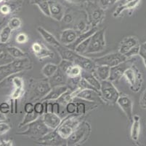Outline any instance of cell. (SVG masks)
I'll return each mask as SVG.
<instances>
[{"instance_id": "6da1fadb", "label": "cell", "mask_w": 146, "mask_h": 146, "mask_svg": "<svg viewBox=\"0 0 146 146\" xmlns=\"http://www.w3.org/2000/svg\"><path fill=\"white\" fill-rule=\"evenodd\" d=\"M31 67V62L28 57L14 59L10 64L0 67V82L12 75L27 70Z\"/></svg>"}, {"instance_id": "7a4b0ae2", "label": "cell", "mask_w": 146, "mask_h": 146, "mask_svg": "<svg viewBox=\"0 0 146 146\" xmlns=\"http://www.w3.org/2000/svg\"><path fill=\"white\" fill-rule=\"evenodd\" d=\"M91 133V126L88 122L81 121L75 130L66 140L67 145H78L85 143Z\"/></svg>"}, {"instance_id": "3957f363", "label": "cell", "mask_w": 146, "mask_h": 146, "mask_svg": "<svg viewBox=\"0 0 146 146\" xmlns=\"http://www.w3.org/2000/svg\"><path fill=\"white\" fill-rule=\"evenodd\" d=\"M27 126L28 128L26 130L23 132L17 133V135L27 136L31 138L39 139L44 136L49 132L52 130L44 123L42 118L39 117L32 122L28 124Z\"/></svg>"}, {"instance_id": "277c9868", "label": "cell", "mask_w": 146, "mask_h": 146, "mask_svg": "<svg viewBox=\"0 0 146 146\" xmlns=\"http://www.w3.org/2000/svg\"><path fill=\"white\" fill-rule=\"evenodd\" d=\"M86 13L88 24L91 27H98L105 18V10L92 1L86 2Z\"/></svg>"}, {"instance_id": "5b68a950", "label": "cell", "mask_w": 146, "mask_h": 146, "mask_svg": "<svg viewBox=\"0 0 146 146\" xmlns=\"http://www.w3.org/2000/svg\"><path fill=\"white\" fill-rule=\"evenodd\" d=\"M100 94L103 102L109 104H116L120 93L117 88L113 84V82L109 80L100 81Z\"/></svg>"}, {"instance_id": "8992f818", "label": "cell", "mask_w": 146, "mask_h": 146, "mask_svg": "<svg viewBox=\"0 0 146 146\" xmlns=\"http://www.w3.org/2000/svg\"><path fill=\"white\" fill-rule=\"evenodd\" d=\"M79 120L80 119L78 118V116H75V115H70L65 118L59 126L56 129L57 132L61 138L65 140H67L81 122Z\"/></svg>"}, {"instance_id": "52a82bcc", "label": "cell", "mask_w": 146, "mask_h": 146, "mask_svg": "<svg viewBox=\"0 0 146 146\" xmlns=\"http://www.w3.org/2000/svg\"><path fill=\"white\" fill-rule=\"evenodd\" d=\"M105 34H106V29H100V30L96 31L90 37L89 47L84 55L100 53V52L105 50L106 46Z\"/></svg>"}, {"instance_id": "ba28073f", "label": "cell", "mask_w": 146, "mask_h": 146, "mask_svg": "<svg viewBox=\"0 0 146 146\" xmlns=\"http://www.w3.org/2000/svg\"><path fill=\"white\" fill-rule=\"evenodd\" d=\"M124 76L130 85L132 92H137L140 91L143 84V76L141 72L135 65H132L124 72Z\"/></svg>"}, {"instance_id": "9c48e42d", "label": "cell", "mask_w": 146, "mask_h": 146, "mask_svg": "<svg viewBox=\"0 0 146 146\" xmlns=\"http://www.w3.org/2000/svg\"><path fill=\"white\" fill-rule=\"evenodd\" d=\"M128 59L124 56V54H121L119 52L117 53H112L107 54L104 56L100 57V58L94 59L93 61L96 64V65H105V66L113 67L114 66H116L120 63L126 61Z\"/></svg>"}, {"instance_id": "30bf717a", "label": "cell", "mask_w": 146, "mask_h": 146, "mask_svg": "<svg viewBox=\"0 0 146 146\" xmlns=\"http://www.w3.org/2000/svg\"><path fill=\"white\" fill-rule=\"evenodd\" d=\"M51 89L48 80H42L35 82L31 85V92H29V98L31 100H42L45 95L47 94Z\"/></svg>"}, {"instance_id": "8fae6325", "label": "cell", "mask_w": 146, "mask_h": 146, "mask_svg": "<svg viewBox=\"0 0 146 146\" xmlns=\"http://www.w3.org/2000/svg\"><path fill=\"white\" fill-rule=\"evenodd\" d=\"M73 95L74 99L77 98L80 100H85L90 102H103L100 97V92L93 89H79L76 88L73 91Z\"/></svg>"}, {"instance_id": "7c38bea8", "label": "cell", "mask_w": 146, "mask_h": 146, "mask_svg": "<svg viewBox=\"0 0 146 146\" xmlns=\"http://www.w3.org/2000/svg\"><path fill=\"white\" fill-rule=\"evenodd\" d=\"M116 103L119 104V106L120 107L121 109L125 113L128 120H129L130 122H132L134 116L133 101H132V98L129 95L124 94H120Z\"/></svg>"}, {"instance_id": "4fadbf2b", "label": "cell", "mask_w": 146, "mask_h": 146, "mask_svg": "<svg viewBox=\"0 0 146 146\" xmlns=\"http://www.w3.org/2000/svg\"><path fill=\"white\" fill-rule=\"evenodd\" d=\"M133 65L132 61L127 59L126 61L120 63L119 64L111 67L110 71V76L108 80L111 82H118L123 76H124V72L128 68Z\"/></svg>"}, {"instance_id": "5bb4252c", "label": "cell", "mask_w": 146, "mask_h": 146, "mask_svg": "<svg viewBox=\"0 0 146 146\" xmlns=\"http://www.w3.org/2000/svg\"><path fill=\"white\" fill-rule=\"evenodd\" d=\"M65 140L62 139L57 132L56 129L51 130L44 136L37 139L36 143L42 145H62Z\"/></svg>"}, {"instance_id": "9a60e30c", "label": "cell", "mask_w": 146, "mask_h": 146, "mask_svg": "<svg viewBox=\"0 0 146 146\" xmlns=\"http://www.w3.org/2000/svg\"><path fill=\"white\" fill-rule=\"evenodd\" d=\"M31 50L39 59H43L45 58H53L55 54L50 50L43 42L37 41L34 42L31 45Z\"/></svg>"}, {"instance_id": "2e32d148", "label": "cell", "mask_w": 146, "mask_h": 146, "mask_svg": "<svg viewBox=\"0 0 146 146\" xmlns=\"http://www.w3.org/2000/svg\"><path fill=\"white\" fill-rule=\"evenodd\" d=\"M50 17L57 21H61L66 12L65 7L62 4L55 0H48Z\"/></svg>"}, {"instance_id": "e0dca14e", "label": "cell", "mask_w": 146, "mask_h": 146, "mask_svg": "<svg viewBox=\"0 0 146 146\" xmlns=\"http://www.w3.org/2000/svg\"><path fill=\"white\" fill-rule=\"evenodd\" d=\"M74 63L79 65L84 71H86V72L94 73L95 68H96V64L93 61V59L87 58L84 55L78 54L76 59L74 60Z\"/></svg>"}, {"instance_id": "ac0fdd59", "label": "cell", "mask_w": 146, "mask_h": 146, "mask_svg": "<svg viewBox=\"0 0 146 146\" xmlns=\"http://www.w3.org/2000/svg\"><path fill=\"white\" fill-rule=\"evenodd\" d=\"M68 89L69 87L68 85H59L52 87L50 92L44 96L41 101H55Z\"/></svg>"}, {"instance_id": "d6986e66", "label": "cell", "mask_w": 146, "mask_h": 146, "mask_svg": "<svg viewBox=\"0 0 146 146\" xmlns=\"http://www.w3.org/2000/svg\"><path fill=\"white\" fill-rule=\"evenodd\" d=\"M42 118L44 123L52 130L56 129L62 122L61 118L53 112H44Z\"/></svg>"}, {"instance_id": "ffe728a7", "label": "cell", "mask_w": 146, "mask_h": 146, "mask_svg": "<svg viewBox=\"0 0 146 146\" xmlns=\"http://www.w3.org/2000/svg\"><path fill=\"white\" fill-rule=\"evenodd\" d=\"M79 34V32H76L75 29H65L61 32L60 37V43L63 45H66V46L71 45L76 40Z\"/></svg>"}, {"instance_id": "44dd1931", "label": "cell", "mask_w": 146, "mask_h": 146, "mask_svg": "<svg viewBox=\"0 0 146 146\" xmlns=\"http://www.w3.org/2000/svg\"><path fill=\"white\" fill-rule=\"evenodd\" d=\"M140 45L138 39L136 37H125L124 40L121 42L120 45H119V52L121 54H125L127 52H128L131 48Z\"/></svg>"}, {"instance_id": "7402d4cb", "label": "cell", "mask_w": 146, "mask_h": 146, "mask_svg": "<svg viewBox=\"0 0 146 146\" xmlns=\"http://www.w3.org/2000/svg\"><path fill=\"white\" fill-rule=\"evenodd\" d=\"M56 48L60 56L63 60H67V61L74 62V60L76 58V56L79 54L75 50H71L69 48L66 47V45H60V46L57 47Z\"/></svg>"}, {"instance_id": "603a6c76", "label": "cell", "mask_w": 146, "mask_h": 146, "mask_svg": "<svg viewBox=\"0 0 146 146\" xmlns=\"http://www.w3.org/2000/svg\"><path fill=\"white\" fill-rule=\"evenodd\" d=\"M37 31L39 32L40 35L42 36V38L44 40V41L47 43H48L49 45H52L53 47L55 48H57V47L60 46L62 44L55 38V37L52 34H51L50 32H49L48 31H47L45 29H44L43 27H41V26H39L37 27Z\"/></svg>"}, {"instance_id": "cb8c5ba5", "label": "cell", "mask_w": 146, "mask_h": 146, "mask_svg": "<svg viewBox=\"0 0 146 146\" xmlns=\"http://www.w3.org/2000/svg\"><path fill=\"white\" fill-rule=\"evenodd\" d=\"M131 126V138L134 142H137L140 134V117L137 115H134Z\"/></svg>"}, {"instance_id": "d4e9b609", "label": "cell", "mask_w": 146, "mask_h": 146, "mask_svg": "<svg viewBox=\"0 0 146 146\" xmlns=\"http://www.w3.org/2000/svg\"><path fill=\"white\" fill-rule=\"evenodd\" d=\"M66 77L67 76L64 72H62L58 68L57 72L52 77H50L48 80L51 88L53 86H55V85H66V81H67V80L66 79Z\"/></svg>"}, {"instance_id": "484cf974", "label": "cell", "mask_w": 146, "mask_h": 146, "mask_svg": "<svg viewBox=\"0 0 146 146\" xmlns=\"http://www.w3.org/2000/svg\"><path fill=\"white\" fill-rule=\"evenodd\" d=\"M98 30V27H91L90 29L86 31V32H82V33H79L77 38H76V40L74 41V42H73V43L71 44V45H67L66 47L69 48L70 49H71V50H74V49H75V48L76 47V45H77L78 44H79L80 42H82V41L87 40V38L91 37V36Z\"/></svg>"}, {"instance_id": "4316f807", "label": "cell", "mask_w": 146, "mask_h": 146, "mask_svg": "<svg viewBox=\"0 0 146 146\" xmlns=\"http://www.w3.org/2000/svg\"><path fill=\"white\" fill-rule=\"evenodd\" d=\"M82 77L85 79L92 86L100 92V85H101L100 80L95 76V75L93 74V72H89L83 70L82 73Z\"/></svg>"}, {"instance_id": "83f0119b", "label": "cell", "mask_w": 146, "mask_h": 146, "mask_svg": "<svg viewBox=\"0 0 146 146\" xmlns=\"http://www.w3.org/2000/svg\"><path fill=\"white\" fill-rule=\"evenodd\" d=\"M140 2V0H135V1H132V2H124V4L119 5L116 10L113 12V17H118L121 14L122 12H124V10H133L137 6Z\"/></svg>"}, {"instance_id": "f1b7e54d", "label": "cell", "mask_w": 146, "mask_h": 146, "mask_svg": "<svg viewBox=\"0 0 146 146\" xmlns=\"http://www.w3.org/2000/svg\"><path fill=\"white\" fill-rule=\"evenodd\" d=\"M110 71L111 67L105 65H96V68L94 72L95 76L99 79L100 81L108 80L110 76Z\"/></svg>"}, {"instance_id": "f546056e", "label": "cell", "mask_w": 146, "mask_h": 146, "mask_svg": "<svg viewBox=\"0 0 146 146\" xmlns=\"http://www.w3.org/2000/svg\"><path fill=\"white\" fill-rule=\"evenodd\" d=\"M82 71L83 69L79 65L73 63L68 67L65 74L66 75L68 78H77L82 76Z\"/></svg>"}, {"instance_id": "4dcf8cb0", "label": "cell", "mask_w": 146, "mask_h": 146, "mask_svg": "<svg viewBox=\"0 0 146 146\" xmlns=\"http://www.w3.org/2000/svg\"><path fill=\"white\" fill-rule=\"evenodd\" d=\"M58 69V65L55 64H51V63H48V64H45L44 66L42 67V73L44 77L47 78H50V77L55 74L57 70Z\"/></svg>"}, {"instance_id": "1f68e13d", "label": "cell", "mask_w": 146, "mask_h": 146, "mask_svg": "<svg viewBox=\"0 0 146 146\" xmlns=\"http://www.w3.org/2000/svg\"><path fill=\"white\" fill-rule=\"evenodd\" d=\"M7 51L15 59H23L27 57V54L19 48L15 46H7Z\"/></svg>"}, {"instance_id": "d6a6232c", "label": "cell", "mask_w": 146, "mask_h": 146, "mask_svg": "<svg viewBox=\"0 0 146 146\" xmlns=\"http://www.w3.org/2000/svg\"><path fill=\"white\" fill-rule=\"evenodd\" d=\"M32 3L39 7L41 11L45 15L50 17L48 0H32Z\"/></svg>"}, {"instance_id": "836d02e7", "label": "cell", "mask_w": 146, "mask_h": 146, "mask_svg": "<svg viewBox=\"0 0 146 146\" xmlns=\"http://www.w3.org/2000/svg\"><path fill=\"white\" fill-rule=\"evenodd\" d=\"M74 95H73V91L70 92V88H69L67 92H66L64 94H63L61 95L59 98L57 100H55V101L58 102L60 104L66 105L67 103L70 102H72L73 100H74Z\"/></svg>"}, {"instance_id": "e575fe53", "label": "cell", "mask_w": 146, "mask_h": 146, "mask_svg": "<svg viewBox=\"0 0 146 146\" xmlns=\"http://www.w3.org/2000/svg\"><path fill=\"white\" fill-rule=\"evenodd\" d=\"M12 29L8 26H5L0 32V43L6 44L10 40L11 36Z\"/></svg>"}, {"instance_id": "d590c367", "label": "cell", "mask_w": 146, "mask_h": 146, "mask_svg": "<svg viewBox=\"0 0 146 146\" xmlns=\"http://www.w3.org/2000/svg\"><path fill=\"white\" fill-rule=\"evenodd\" d=\"M39 116H40L39 114H37L36 112H33L31 113H26V116H24V118L23 119L22 122L20 124L19 127H23L24 126L27 125L28 124L32 122V121L35 120L36 119L38 118Z\"/></svg>"}, {"instance_id": "8d00e7d4", "label": "cell", "mask_w": 146, "mask_h": 146, "mask_svg": "<svg viewBox=\"0 0 146 146\" xmlns=\"http://www.w3.org/2000/svg\"><path fill=\"white\" fill-rule=\"evenodd\" d=\"M90 37L87 38V40H84L82 42H80L79 44H78L76 45V47L75 48L74 50L77 53L81 55H84V53H86V51L87 50V48L89 47V44H90Z\"/></svg>"}, {"instance_id": "74e56055", "label": "cell", "mask_w": 146, "mask_h": 146, "mask_svg": "<svg viewBox=\"0 0 146 146\" xmlns=\"http://www.w3.org/2000/svg\"><path fill=\"white\" fill-rule=\"evenodd\" d=\"M14 59H15L7 51V50L5 51H3L0 53V67L10 64L12 61H14Z\"/></svg>"}, {"instance_id": "f35d334b", "label": "cell", "mask_w": 146, "mask_h": 146, "mask_svg": "<svg viewBox=\"0 0 146 146\" xmlns=\"http://www.w3.org/2000/svg\"><path fill=\"white\" fill-rule=\"evenodd\" d=\"M86 21H87V18H86L85 20H78L76 24H75V30L76 31V32H79V33H82V32H86V31L88 30V29H87V25H88V24H87Z\"/></svg>"}, {"instance_id": "ab89813d", "label": "cell", "mask_w": 146, "mask_h": 146, "mask_svg": "<svg viewBox=\"0 0 146 146\" xmlns=\"http://www.w3.org/2000/svg\"><path fill=\"white\" fill-rule=\"evenodd\" d=\"M21 25H22V21L21 18L18 17H13L8 23V26L12 30H16V29H20Z\"/></svg>"}, {"instance_id": "60d3db41", "label": "cell", "mask_w": 146, "mask_h": 146, "mask_svg": "<svg viewBox=\"0 0 146 146\" xmlns=\"http://www.w3.org/2000/svg\"><path fill=\"white\" fill-rule=\"evenodd\" d=\"M76 116H80L86 114L87 112V106H86L85 103L82 102H76Z\"/></svg>"}, {"instance_id": "b9f144b4", "label": "cell", "mask_w": 146, "mask_h": 146, "mask_svg": "<svg viewBox=\"0 0 146 146\" xmlns=\"http://www.w3.org/2000/svg\"><path fill=\"white\" fill-rule=\"evenodd\" d=\"M23 94H24V88H15L11 94L12 100H14L15 102H17L18 99L21 98Z\"/></svg>"}, {"instance_id": "7bdbcfd3", "label": "cell", "mask_w": 146, "mask_h": 146, "mask_svg": "<svg viewBox=\"0 0 146 146\" xmlns=\"http://www.w3.org/2000/svg\"><path fill=\"white\" fill-rule=\"evenodd\" d=\"M66 106V111L68 114L69 115H75L76 111V102H70L67 103L65 105Z\"/></svg>"}, {"instance_id": "ee69618b", "label": "cell", "mask_w": 146, "mask_h": 146, "mask_svg": "<svg viewBox=\"0 0 146 146\" xmlns=\"http://www.w3.org/2000/svg\"><path fill=\"white\" fill-rule=\"evenodd\" d=\"M34 112L39 116H42L44 113V102H38L34 104Z\"/></svg>"}, {"instance_id": "f6af8a7d", "label": "cell", "mask_w": 146, "mask_h": 146, "mask_svg": "<svg viewBox=\"0 0 146 146\" xmlns=\"http://www.w3.org/2000/svg\"><path fill=\"white\" fill-rule=\"evenodd\" d=\"M74 13L72 11H66L65 12L64 15L63 17V19L62 21H63V22L65 24H71L73 21H74Z\"/></svg>"}, {"instance_id": "bcb514c9", "label": "cell", "mask_w": 146, "mask_h": 146, "mask_svg": "<svg viewBox=\"0 0 146 146\" xmlns=\"http://www.w3.org/2000/svg\"><path fill=\"white\" fill-rule=\"evenodd\" d=\"M140 48V45H137V46L131 48V49H130L128 52H127V53L124 54V56H125L127 59H129V58H130V57H132V56H136V55H139Z\"/></svg>"}, {"instance_id": "7dc6e473", "label": "cell", "mask_w": 146, "mask_h": 146, "mask_svg": "<svg viewBox=\"0 0 146 146\" xmlns=\"http://www.w3.org/2000/svg\"><path fill=\"white\" fill-rule=\"evenodd\" d=\"M29 37L26 33H19L15 37V41L18 44H25L28 42Z\"/></svg>"}, {"instance_id": "c3c4849f", "label": "cell", "mask_w": 146, "mask_h": 146, "mask_svg": "<svg viewBox=\"0 0 146 146\" xmlns=\"http://www.w3.org/2000/svg\"><path fill=\"white\" fill-rule=\"evenodd\" d=\"M15 88H24V82L22 78L19 77H15L12 80Z\"/></svg>"}, {"instance_id": "681fc988", "label": "cell", "mask_w": 146, "mask_h": 146, "mask_svg": "<svg viewBox=\"0 0 146 146\" xmlns=\"http://www.w3.org/2000/svg\"><path fill=\"white\" fill-rule=\"evenodd\" d=\"M10 110V104L7 102H2L0 104V112L4 114H7Z\"/></svg>"}, {"instance_id": "f907efd6", "label": "cell", "mask_w": 146, "mask_h": 146, "mask_svg": "<svg viewBox=\"0 0 146 146\" xmlns=\"http://www.w3.org/2000/svg\"><path fill=\"white\" fill-rule=\"evenodd\" d=\"M10 129V126L9 124H6L5 122H0V135H2L4 134L9 132Z\"/></svg>"}, {"instance_id": "816d5d0a", "label": "cell", "mask_w": 146, "mask_h": 146, "mask_svg": "<svg viewBox=\"0 0 146 146\" xmlns=\"http://www.w3.org/2000/svg\"><path fill=\"white\" fill-rule=\"evenodd\" d=\"M11 12V7L10 5L4 4L0 6V13L3 15H7Z\"/></svg>"}, {"instance_id": "f5cc1de1", "label": "cell", "mask_w": 146, "mask_h": 146, "mask_svg": "<svg viewBox=\"0 0 146 146\" xmlns=\"http://www.w3.org/2000/svg\"><path fill=\"white\" fill-rule=\"evenodd\" d=\"M24 111L26 113H31L34 112V104L32 102H26L24 105Z\"/></svg>"}, {"instance_id": "db71d44e", "label": "cell", "mask_w": 146, "mask_h": 146, "mask_svg": "<svg viewBox=\"0 0 146 146\" xmlns=\"http://www.w3.org/2000/svg\"><path fill=\"white\" fill-rule=\"evenodd\" d=\"M139 104L143 109H146V89L143 92V94L141 95Z\"/></svg>"}, {"instance_id": "11a10c76", "label": "cell", "mask_w": 146, "mask_h": 146, "mask_svg": "<svg viewBox=\"0 0 146 146\" xmlns=\"http://www.w3.org/2000/svg\"><path fill=\"white\" fill-rule=\"evenodd\" d=\"M60 104L55 101V102H52V112L55 113V114L59 115L60 113Z\"/></svg>"}, {"instance_id": "9f6ffc18", "label": "cell", "mask_w": 146, "mask_h": 146, "mask_svg": "<svg viewBox=\"0 0 146 146\" xmlns=\"http://www.w3.org/2000/svg\"><path fill=\"white\" fill-rule=\"evenodd\" d=\"M110 5L111 4H110L109 0H100L99 1V6L104 10H106Z\"/></svg>"}, {"instance_id": "6f0895ef", "label": "cell", "mask_w": 146, "mask_h": 146, "mask_svg": "<svg viewBox=\"0 0 146 146\" xmlns=\"http://www.w3.org/2000/svg\"><path fill=\"white\" fill-rule=\"evenodd\" d=\"M0 145L2 146H13V140H2L0 141Z\"/></svg>"}, {"instance_id": "680465c9", "label": "cell", "mask_w": 146, "mask_h": 146, "mask_svg": "<svg viewBox=\"0 0 146 146\" xmlns=\"http://www.w3.org/2000/svg\"><path fill=\"white\" fill-rule=\"evenodd\" d=\"M66 1L70 2V3L76 4V5H79V4L86 3V2H89V1H92V0H66Z\"/></svg>"}, {"instance_id": "91938a15", "label": "cell", "mask_w": 146, "mask_h": 146, "mask_svg": "<svg viewBox=\"0 0 146 146\" xmlns=\"http://www.w3.org/2000/svg\"><path fill=\"white\" fill-rule=\"evenodd\" d=\"M139 55L142 57V59H146V50H143L142 48H140Z\"/></svg>"}, {"instance_id": "94428289", "label": "cell", "mask_w": 146, "mask_h": 146, "mask_svg": "<svg viewBox=\"0 0 146 146\" xmlns=\"http://www.w3.org/2000/svg\"><path fill=\"white\" fill-rule=\"evenodd\" d=\"M7 120V117L5 114L0 112V122H5Z\"/></svg>"}, {"instance_id": "6125c7cd", "label": "cell", "mask_w": 146, "mask_h": 146, "mask_svg": "<svg viewBox=\"0 0 146 146\" xmlns=\"http://www.w3.org/2000/svg\"><path fill=\"white\" fill-rule=\"evenodd\" d=\"M7 47L6 44L3 43H0V53H2L3 51H5L7 50Z\"/></svg>"}, {"instance_id": "be15d7a7", "label": "cell", "mask_w": 146, "mask_h": 146, "mask_svg": "<svg viewBox=\"0 0 146 146\" xmlns=\"http://www.w3.org/2000/svg\"><path fill=\"white\" fill-rule=\"evenodd\" d=\"M109 1H110V4H111V5H113V4L116 3V2H118L119 0H109Z\"/></svg>"}, {"instance_id": "e7e4bbea", "label": "cell", "mask_w": 146, "mask_h": 146, "mask_svg": "<svg viewBox=\"0 0 146 146\" xmlns=\"http://www.w3.org/2000/svg\"><path fill=\"white\" fill-rule=\"evenodd\" d=\"M143 59V62H144L145 66V67H146V59Z\"/></svg>"}, {"instance_id": "03108f58", "label": "cell", "mask_w": 146, "mask_h": 146, "mask_svg": "<svg viewBox=\"0 0 146 146\" xmlns=\"http://www.w3.org/2000/svg\"><path fill=\"white\" fill-rule=\"evenodd\" d=\"M132 1H135V0H125L124 2H132Z\"/></svg>"}, {"instance_id": "003e7915", "label": "cell", "mask_w": 146, "mask_h": 146, "mask_svg": "<svg viewBox=\"0 0 146 146\" xmlns=\"http://www.w3.org/2000/svg\"><path fill=\"white\" fill-rule=\"evenodd\" d=\"M4 2V0H0V3H2Z\"/></svg>"}]
</instances>
